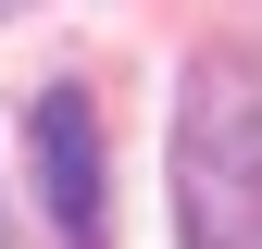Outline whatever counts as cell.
<instances>
[{"label":"cell","mask_w":262,"mask_h":249,"mask_svg":"<svg viewBox=\"0 0 262 249\" xmlns=\"http://www.w3.org/2000/svg\"><path fill=\"white\" fill-rule=\"evenodd\" d=\"M175 237L187 249H262V75L237 50L187 62L175 112Z\"/></svg>","instance_id":"obj_1"},{"label":"cell","mask_w":262,"mask_h":249,"mask_svg":"<svg viewBox=\"0 0 262 249\" xmlns=\"http://www.w3.org/2000/svg\"><path fill=\"white\" fill-rule=\"evenodd\" d=\"M25 137H38V200H50L62 249H100L113 237V175H100V112H88V87H38Z\"/></svg>","instance_id":"obj_2"}]
</instances>
